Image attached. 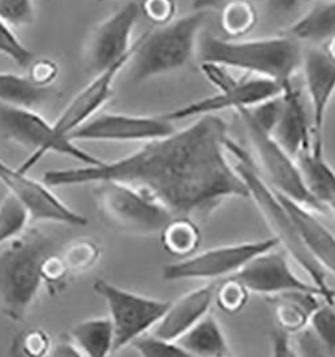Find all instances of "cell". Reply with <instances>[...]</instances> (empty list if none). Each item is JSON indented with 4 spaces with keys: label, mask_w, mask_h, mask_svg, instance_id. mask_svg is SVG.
<instances>
[{
    "label": "cell",
    "mask_w": 335,
    "mask_h": 357,
    "mask_svg": "<svg viewBox=\"0 0 335 357\" xmlns=\"http://www.w3.org/2000/svg\"><path fill=\"white\" fill-rule=\"evenodd\" d=\"M227 140V123L217 114L203 116L125 158L94 167L53 169L43 175V181L49 187L124 183L157 200L172 218L197 223L228 199H249L246 183L228 160Z\"/></svg>",
    "instance_id": "cell-1"
},
{
    "label": "cell",
    "mask_w": 335,
    "mask_h": 357,
    "mask_svg": "<svg viewBox=\"0 0 335 357\" xmlns=\"http://www.w3.org/2000/svg\"><path fill=\"white\" fill-rule=\"evenodd\" d=\"M303 52L299 40L290 36L240 40L201 33L197 45L201 63H219L272 79L284 89L293 86V78L302 68Z\"/></svg>",
    "instance_id": "cell-2"
},
{
    "label": "cell",
    "mask_w": 335,
    "mask_h": 357,
    "mask_svg": "<svg viewBox=\"0 0 335 357\" xmlns=\"http://www.w3.org/2000/svg\"><path fill=\"white\" fill-rule=\"evenodd\" d=\"M56 252L55 239L38 229H27L0 248V312L22 321L36 303L43 281V265Z\"/></svg>",
    "instance_id": "cell-3"
},
{
    "label": "cell",
    "mask_w": 335,
    "mask_h": 357,
    "mask_svg": "<svg viewBox=\"0 0 335 357\" xmlns=\"http://www.w3.org/2000/svg\"><path fill=\"white\" fill-rule=\"evenodd\" d=\"M226 146L228 155L233 159L232 164L235 169L247 185L249 199L256 204L267 226L274 234V238L279 242V246L304 270L310 277L311 284L317 286L325 294L326 301L334 303V290H332L326 282L327 273L319 266L317 261L304 248L287 208L283 206L276 191L259 172L254 158L230 137Z\"/></svg>",
    "instance_id": "cell-4"
},
{
    "label": "cell",
    "mask_w": 335,
    "mask_h": 357,
    "mask_svg": "<svg viewBox=\"0 0 335 357\" xmlns=\"http://www.w3.org/2000/svg\"><path fill=\"white\" fill-rule=\"evenodd\" d=\"M205 15L194 11L139 36L136 52L127 63L130 79L141 84L185 68L197 53Z\"/></svg>",
    "instance_id": "cell-5"
},
{
    "label": "cell",
    "mask_w": 335,
    "mask_h": 357,
    "mask_svg": "<svg viewBox=\"0 0 335 357\" xmlns=\"http://www.w3.org/2000/svg\"><path fill=\"white\" fill-rule=\"evenodd\" d=\"M0 132L7 140L31 151L27 160L18 167L19 171L24 174H27L47 153L68 156L88 167L104 162L79 148L70 137L58 133L54 124H50L34 109L0 104Z\"/></svg>",
    "instance_id": "cell-6"
},
{
    "label": "cell",
    "mask_w": 335,
    "mask_h": 357,
    "mask_svg": "<svg viewBox=\"0 0 335 357\" xmlns=\"http://www.w3.org/2000/svg\"><path fill=\"white\" fill-rule=\"evenodd\" d=\"M94 197L106 223L118 231L141 236L161 234L172 219L157 200L124 183H97Z\"/></svg>",
    "instance_id": "cell-7"
},
{
    "label": "cell",
    "mask_w": 335,
    "mask_h": 357,
    "mask_svg": "<svg viewBox=\"0 0 335 357\" xmlns=\"http://www.w3.org/2000/svg\"><path fill=\"white\" fill-rule=\"evenodd\" d=\"M246 128L251 148L255 153V164L265 181L284 197H290L318 214L326 210L310 194L302 176L297 160L283 148L272 133L258 126L248 109L237 110Z\"/></svg>",
    "instance_id": "cell-8"
},
{
    "label": "cell",
    "mask_w": 335,
    "mask_h": 357,
    "mask_svg": "<svg viewBox=\"0 0 335 357\" xmlns=\"http://www.w3.org/2000/svg\"><path fill=\"white\" fill-rule=\"evenodd\" d=\"M93 287L107 305L114 326V352L153 329L171 306L169 301L136 294L101 278L95 280Z\"/></svg>",
    "instance_id": "cell-9"
},
{
    "label": "cell",
    "mask_w": 335,
    "mask_h": 357,
    "mask_svg": "<svg viewBox=\"0 0 335 357\" xmlns=\"http://www.w3.org/2000/svg\"><path fill=\"white\" fill-rule=\"evenodd\" d=\"M276 248L281 246L275 238L213 248L166 265L162 268V278L166 281L204 280L210 282L226 280L239 273L259 254Z\"/></svg>",
    "instance_id": "cell-10"
},
{
    "label": "cell",
    "mask_w": 335,
    "mask_h": 357,
    "mask_svg": "<svg viewBox=\"0 0 335 357\" xmlns=\"http://www.w3.org/2000/svg\"><path fill=\"white\" fill-rule=\"evenodd\" d=\"M141 15L140 4L129 1L97 23L84 45L82 61L93 77L109 69L136 47L133 31Z\"/></svg>",
    "instance_id": "cell-11"
},
{
    "label": "cell",
    "mask_w": 335,
    "mask_h": 357,
    "mask_svg": "<svg viewBox=\"0 0 335 357\" xmlns=\"http://www.w3.org/2000/svg\"><path fill=\"white\" fill-rule=\"evenodd\" d=\"M230 278L239 282L249 294L279 297L290 293H309L320 296L326 301L317 286L300 280L293 270L288 254L279 248L259 254Z\"/></svg>",
    "instance_id": "cell-12"
},
{
    "label": "cell",
    "mask_w": 335,
    "mask_h": 357,
    "mask_svg": "<svg viewBox=\"0 0 335 357\" xmlns=\"http://www.w3.org/2000/svg\"><path fill=\"white\" fill-rule=\"evenodd\" d=\"M177 129L162 116H132L101 113L70 135L72 142H142L149 143L171 136Z\"/></svg>",
    "instance_id": "cell-13"
},
{
    "label": "cell",
    "mask_w": 335,
    "mask_h": 357,
    "mask_svg": "<svg viewBox=\"0 0 335 357\" xmlns=\"http://www.w3.org/2000/svg\"><path fill=\"white\" fill-rule=\"evenodd\" d=\"M0 181L8 194L17 197L29 211L31 222H53L69 226H85L88 219L74 211L56 197L45 181H38L27 174L0 160Z\"/></svg>",
    "instance_id": "cell-14"
},
{
    "label": "cell",
    "mask_w": 335,
    "mask_h": 357,
    "mask_svg": "<svg viewBox=\"0 0 335 357\" xmlns=\"http://www.w3.org/2000/svg\"><path fill=\"white\" fill-rule=\"evenodd\" d=\"M284 90L286 89L281 84L272 79L254 77L242 79L235 89L196 100L194 102L182 105L164 116L169 121L175 123L189 117L198 119L203 116L217 114L227 109H235L236 112L242 109H251L263 104L271 98L282 96Z\"/></svg>",
    "instance_id": "cell-15"
},
{
    "label": "cell",
    "mask_w": 335,
    "mask_h": 357,
    "mask_svg": "<svg viewBox=\"0 0 335 357\" xmlns=\"http://www.w3.org/2000/svg\"><path fill=\"white\" fill-rule=\"evenodd\" d=\"M137 42L139 38L136 39V47ZM136 47L132 53L116 62L113 66L94 75L88 85L74 96L68 107L59 114L58 120L54 123L58 133L70 137L75 129L86 124L88 120L97 116L101 107L110 100L113 94V84L118 74L127 66L132 55L136 52Z\"/></svg>",
    "instance_id": "cell-16"
},
{
    "label": "cell",
    "mask_w": 335,
    "mask_h": 357,
    "mask_svg": "<svg viewBox=\"0 0 335 357\" xmlns=\"http://www.w3.org/2000/svg\"><path fill=\"white\" fill-rule=\"evenodd\" d=\"M300 69L311 105L313 145L323 146V126L335 96V62L323 49L310 47L303 52Z\"/></svg>",
    "instance_id": "cell-17"
},
{
    "label": "cell",
    "mask_w": 335,
    "mask_h": 357,
    "mask_svg": "<svg viewBox=\"0 0 335 357\" xmlns=\"http://www.w3.org/2000/svg\"><path fill=\"white\" fill-rule=\"evenodd\" d=\"M283 206L291 216L304 248L327 274L335 275V234L319 218L318 213L278 192Z\"/></svg>",
    "instance_id": "cell-18"
},
{
    "label": "cell",
    "mask_w": 335,
    "mask_h": 357,
    "mask_svg": "<svg viewBox=\"0 0 335 357\" xmlns=\"http://www.w3.org/2000/svg\"><path fill=\"white\" fill-rule=\"evenodd\" d=\"M216 289L217 286L212 282L198 286L178 298L175 304L171 303L168 312L153 328V335L161 339L177 341L210 313L215 303Z\"/></svg>",
    "instance_id": "cell-19"
},
{
    "label": "cell",
    "mask_w": 335,
    "mask_h": 357,
    "mask_svg": "<svg viewBox=\"0 0 335 357\" xmlns=\"http://www.w3.org/2000/svg\"><path fill=\"white\" fill-rule=\"evenodd\" d=\"M272 136L295 160L300 153L313 146V128L307 121L299 91L294 86L287 88L283 93L282 113Z\"/></svg>",
    "instance_id": "cell-20"
},
{
    "label": "cell",
    "mask_w": 335,
    "mask_h": 357,
    "mask_svg": "<svg viewBox=\"0 0 335 357\" xmlns=\"http://www.w3.org/2000/svg\"><path fill=\"white\" fill-rule=\"evenodd\" d=\"M297 162L310 194L335 215V169L326 160L323 146L313 145L300 153Z\"/></svg>",
    "instance_id": "cell-21"
},
{
    "label": "cell",
    "mask_w": 335,
    "mask_h": 357,
    "mask_svg": "<svg viewBox=\"0 0 335 357\" xmlns=\"http://www.w3.org/2000/svg\"><path fill=\"white\" fill-rule=\"evenodd\" d=\"M177 342L194 357H227L230 347L215 316L208 313Z\"/></svg>",
    "instance_id": "cell-22"
},
{
    "label": "cell",
    "mask_w": 335,
    "mask_h": 357,
    "mask_svg": "<svg viewBox=\"0 0 335 357\" xmlns=\"http://www.w3.org/2000/svg\"><path fill=\"white\" fill-rule=\"evenodd\" d=\"M288 36L299 42L326 43L335 36V0L315 4L290 27Z\"/></svg>",
    "instance_id": "cell-23"
},
{
    "label": "cell",
    "mask_w": 335,
    "mask_h": 357,
    "mask_svg": "<svg viewBox=\"0 0 335 357\" xmlns=\"http://www.w3.org/2000/svg\"><path fill=\"white\" fill-rule=\"evenodd\" d=\"M50 97L52 88L38 86L29 75L0 72V104L36 110Z\"/></svg>",
    "instance_id": "cell-24"
},
{
    "label": "cell",
    "mask_w": 335,
    "mask_h": 357,
    "mask_svg": "<svg viewBox=\"0 0 335 357\" xmlns=\"http://www.w3.org/2000/svg\"><path fill=\"white\" fill-rule=\"evenodd\" d=\"M72 342L86 357H109L114 352V326L110 319H88L70 332Z\"/></svg>",
    "instance_id": "cell-25"
},
{
    "label": "cell",
    "mask_w": 335,
    "mask_h": 357,
    "mask_svg": "<svg viewBox=\"0 0 335 357\" xmlns=\"http://www.w3.org/2000/svg\"><path fill=\"white\" fill-rule=\"evenodd\" d=\"M281 304L276 307V319L279 329L294 336L310 326L311 314L315 310L320 296L309 293H290L279 296Z\"/></svg>",
    "instance_id": "cell-26"
},
{
    "label": "cell",
    "mask_w": 335,
    "mask_h": 357,
    "mask_svg": "<svg viewBox=\"0 0 335 357\" xmlns=\"http://www.w3.org/2000/svg\"><path fill=\"white\" fill-rule=\"evenodd\" d=\"M164 249L177 257H191L200 245L197 223L185 218H172L161 231Z\"/></svg>",
    "instance_id": "cell-27"
},
{
    "label": "cell",
    "mask_w": 335,
    "mask_h": 357,
    "mask_svg": "<svg viewBox=\"0 0 335 357\" xmlns=\"http://www.w3.org/2000/svg\"><path fill=\"white\" fill-rule=\"evenodd\" d=\"M258 23V10L251 0H230L221 7L220 27L228 39L248 36Z\"/></svg>",
    "instance_id": "cell-28"
},
{
    "label": "cell",
    "mask_w": 335,
    "mask_h": 357,
    "mask_svg": "<svg viewBox=\"0 0 335 357\" xmlns=\"http://www.w3.org/2000/svg\"><path fill=\"white\" fill-rule=\"evenodd\" d=\"M30 220L26 207L17 197L7 194L0 202V248L26 231Z\"/></svg>",
    "instance_id": "cell-29"
},
{
    "label": "cell",
    "mask_w": 335,
    "mask_h": 357,
    "mask_svg": "<svg viewBox=\"0 0 335 357\" xmlns=\"http://www.w3.org/2000/svg\"><path fill=\"white\" fill-rule=\"evenodd\" d=\"M323 349L335 357V304L322 300L311 314L310 326Z\"/></svg>",
    "instance_id": "cell-30"
},
{
    "label": "cell",
    "mask_w": 335,
    "mask_h": 357,
    "mask_svg": "<svg viewBox=\"0 0 335 357\" xmlns=\"http://www.w3.org/2000/svg\"><path fill=\"white\" fill-rule=\"evenodd\" d=\"M100 248L88 239H81L70 243L61 254L69 274L81 273L91 268L100 258Z\"/></svg>",
    "instance_id": "cell-31"
},
{
    "label": "cell",
    "mask_w": 335,
    "mask_h": 357,
    "mask_svg": "<svg viewBox=\"0 0 335 357\" xmlns=\"http://www.w3.org/2000/svg\"><path fill=\"white\" fill-rule=\"evenodd\" d=\"M140 357H194L187 352L177 341L161 339L155 336L143 335L130 344Z\"/></svg>",
    "instance_id": "cell-32"
},
{
    "label": "cell",
    "mask_w": 335,
    "mask_h": 357,
    "mask_svg": "<svg viewBox=\"0 0 335 357\" xmlns=\"http://www.w3.org/2000/svg\"><path fill=\"white\" fill-rule=\"evenodd\" d=\"M34 0H0V19L13 30L36 22Z\"/></svg>",
    "instance_id": "cell-33"
},
{
    "label": "cell",
    "mask_w": 335,
    "mask_h": 357,
    "mask_svg": "<svg viewBox=\"0 0 335 357\" xmlns=\"http://www.w3.org/2000/svg\"><path fill=\"white\" fill-rule=\"evenodd\" d=\"M0 54L20 68H29L36 59L34 53L19 39L14 30L0 19Z\"/></svg>",
    "instance_id": "cell-34"
},
{
    "label": "cell",
    "mask_w": 335,
    "mask_h": 357,
    "mask_svg": "<svg viewBox=\"0 0 335 357\" xmlns=\"http://www.w3.org/2000/svg\"><path fill=\"white\" fill-rule=\"evenodd\" d=\"M248 294L249 293L247 290L239 282H236L232 278H226L223 281V284L217 286V289H216L215 301L223 310L235 313L244 306L247 301Z\"/></svg>",
    "instance_id": "cell-35"
},
{
    "label": "cell",
    "mask_w": 335,
    "mask_h": 357,
    "mask_svg": "<svg viewBox=\"0 0 335 357\" xmlns=\"http://www.w3.org/2000/svg\"><path fill=\"white\" fill-rule=\"evenodd\" d=\"M140 8L142 15L159 27L173 22L176 17V0H142Z\"/></svg>",
    "instance_id": "cell-36"
},
{
    "label": "cell",
    "mask_w": 335,
    "mask_h": 357,
    "mask_svg": "<svg viewBox=\"0 0 335 357\" xmlns=\"http://www.w3.org/2000/svg\"><path fill=\"white\" fill-rule=\"evenodd\" d=\"M201 72L207 78L208 82L217 89L219 93L230 91L235 89L242 79L236 78L233 74H231L230 68H226L219 63H211V62H203L201 63Z\"/></svg>",
    "instance_id": "cell-37"
},
{
    "label": "cell",
    "mask_w": 335,
    "mask_h": 357,
    "mask_svg": "<svg viewBox=\"0 0 335 357\" xmlns=\"http://www.w3.org/2000/svg\"><path fill=\"white\" fill-rule=\"evenodd\" d=\"M59 74V66L53 59L38 58L29 66L30 79L40 88H52Z\"/></svg>",
    "instance_id": "cell-38"
},
{
    "label": "cell",
    "mask_w": 335,
    "mask_h": 357,
    "mask_svg": "<svg viewBox=\"0 0 335 357\" xmlns=\"http://www.w3.org/2000/svg\"><path fill=\"white\" fill-rule=\"evenodd\" d=\"M291 344L300 357H330L310 328L291 336Z\"/></svg>",
    "instance_id": "cell-39"
},
{
    "label": "cell",
    "mask_w": 335,
    "mask_h": 357,
    "mask_svg": "<svg viewBox=\"0 0 335 357\" xmlns=\"http://www.w3.org/2000/svg\"><path fill=\"white\" fill-rule=\"evenodd\" d=\"M22 349L27 357H46L52 349V342L45 332L31 331L24 335Z\"/></svg>",
    "instance_id": "cell-40"
},
{
    "label": "cell",
    "mask_w": 335,
    "mask_h": 357,
    "mask_svg": "<svg viewBox=\"0 0 335 357\" xmlns=\"http://www.w3.org/2000/svg\"><path fill=\"white\" fill-rule=\"evenodd\" d=\"M42 274H43V281L50 285L63 281V278L69 274V271H68V268H66L61 254L55 252L46 259Z\"/></svg>",
    "instance_id": "cell-41"
},
{
    "label": "cell",
    "mask_w": 335,
    "mask_h": 357,
    "mask_svg": "<svg viewBox=\"0 0 335 357\" xmlns=\"http://www.w3.org/2000/svg\"><path fill=\"white\" fill-rule=\"evenodd\" d=\"M291 347V336L276 328L271 336V357H287Z\"/></svg>",
    "instance_id": "cell-42"
},
{
    "label": "cell",
    "mask_w": 335,
    "mask_h": 357,
    "mask_svg": "<svg viewBox=\"0 0 335 357\" xmlns=\"http://www.w3.org/2000/svg\"><path fill=\"white\" fill-rule=\"evenodd\" d=\"M46 357H86L82 351L71 341H59L52 347Z\"/></svg>",
    "instance_id": "cell-43"
},
{
    "label": "cell",
    "mask_w": 335,
    "mask_h": 357,
    "mask_svg": "<svg viewBox=\"0 0 335 357\" xmlns=\"http://www.w3.org/2000/svg\"><path fill=\"white\" fill-rule=\"evenodd\" d=\"M302 0H267V7L272 14L287 15L298 8Z\"/></svg>",
    "instance_id": "cell-44"
},
{
    "label": "cell",
    "mask_w": 335,
    "mask_h": 357,
    "mask_svg": "<svg viewBox=\"0 0 335 357\" xmlns=\"http://www.w3.org/2000/svg\"><path fill=\"white\" fill-rule=\"evenodd\" d=\"M230 0H192V10L207 13L215 8H221Z\"/></svg>",
    "instance_id": "cell-45"
},
{
    "label": "cell",
    "mask_w": 335,
    "mask_h": 357,
    "mask_svg": "<svg viewBox=\"0 0 335 357\" xmlns=\"http://www.w3.org/2000/svg\"><path fill=\"white\" fill-rule=\"evenodd\" d=\"M323 50L326 52V54L333 59L335 62V36L333 38H330L326 43H325V46H323Z\"/></svg>",
    "instance_id": "cell-46"
},
{
    "label": "cell",
    "mask_w": 335,
    "mask_h": 357,
    "mask_svg": "<svg viewBox=\"0 0 335 357\" xmlns=\"http://www.w3.org/2000/svg\"><path fill=\"white\" fill-rule=\"evenodd\" d=\"M287 357H300L299 354L294 349V347H293V344H291V347H290V351H288V356Z\"/></svg>",
    "instance_id": "cell-47"
},
{
    "label": "cell",
    "mask_w": 335,
    "mask_h": 357,
    "mask_svg": "<svg viewBox=\"0 0 335 357\" xmlns=\"http://www.w3.org/2000/svg\"><path fill=\"white\" fill-rule=\"evenodd\" d=\"M98 1H106V0H98Z\"/></svg>",
    "instance_id": "cell-48"
},
{
    "label": "cell",
    "mask_w": 335,
    "mask_h": 357,
    "mask_svg": "<svg viewBox=\"0 0 335 357\" xmlns=\"http://www.w3.org/2000/svg\"><path fill=\"white\" fill-rule=\"evenodd\" d=\"M334 303H335V291H334Z\"/></svg>",
    "instance_id": "cell-49"
},
{
    "label": "cell",
    "mask_w": 335,
    "mask_h": 357,
    "mask_svg": "<svg viewBox=\"0 0 335 357\" xmlns=\"http://www.w3.org/2000/svg\"><path fill=\"white\" fill-rule=\"evenodd\" d=\"M227 357H228V356H227Z\"/></svg>",
    "instance_id": "cell-50"
}]
</instances>
